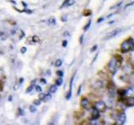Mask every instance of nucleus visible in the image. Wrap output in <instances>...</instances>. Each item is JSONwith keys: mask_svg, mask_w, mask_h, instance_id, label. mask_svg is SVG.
I'll list each match as a JSON object with an SVG mask.
<instances>
[{"mask_svg": "<svg viewBox=\"0 0 134 125\" xmlns=\"http://www.w3.org/2000/svg\"><path fill=\"white\" fill-rule=\"evenodd\" d=\"M106 107H107V105H106V103L104 102H102V101H98V102H96V104H95V108H96V109H98L99 111H104L106 109Z\"/></svg>", "mask_w": 134, "mask_h": 125, "instance_id": "4", "label": "nucleus"}, {"mask_svg": "<svg viewBox=\"0 0 134 125\" xmlns=\"http://www.w3.org/2000/svg\"><path fill=\"white\" fill-rule=\"evenodd\" d=\"M91 14V12L90 11H86L85 12V16H87V14Z\"/></svg>", "mask_w": 134, "mask_h": 125, "instance_id": "34", "label": "nucleus"}, {"mask_svg": "<svg viewBox=\"0 0 134 125\" xmlns=\"http://www.w3.org/2000/svg\"><path fill=\"white\" fill-rule=\"evenodd\" d=\"M56 74H57V75L59 77H60V78H62L63 77V72H62V71H58L57 73H56Z\"/></svg>", "mask_w": 134, "mask_h": 125, "instance_id": "25", "label": "nucleus"}, {"mask_svg": "<svg viewBox=\"0 0 134 125\" xmlns=\"http://www.w3.org/2000/svg\"><path fill=\"white\" fill-rule=\"evenodd\" d=\"M56 91H57V85L50 86V88H49V92H50L51 94H54V93H55Z\"/></svg>", "mask_w": 134, "mask_h": 125, "instance_id": "13", "label": "nucleus"}, {"mask_svg": "<svg viewBox=\"0 0 134 125\" xmlns=\"http://www.w3.org/2000/svg\"><path fill=\"white\" fill-rule=\"evenodd\" d=\"M8 99H9V101H11L12 100V97H9V98H8Z\"/></svg>", "mask_w": 134, "mask_h": 125, "instance_id": "43", "label": "nucleus"}, {"mask_svg": "<svg viewBox=\"0 0 134 125\" xmlns=\"http://www.w3.org/2000/svg\"><path fill=\"white\" fill-rule=\"evenodd\" d=\"M6 38H7V35H6V33H3V32L0 31V40H5Z\"/></svg>", "mask_w": 134, "mask_h": 125, "instance_id": "14", "label": "nucleus"}, {"mask_svg": "<svg viewBox=\"0 0 134 125\" xmlns=\"http://www.w3.org/2000/svg\"><path fill=\"white\" fill-rule=\"evenodd\" d=\"M62 83H63V79L60 78L59 79H57L56 80V85L57 86H60V85H62Z\"/></svg>", "mask_w": 134, "mask_h": 125, "instance_id": "16", "label": "nucleus"}, {"mask_svg": "<svg viewBox=\"0 0 134 125\" xmlns=\"http://www.w3.org/2000/svg\"><path fill=\"white\" fill-rule=\"evenodd\" d=\"M96 48H97V46L96 45V46H94V47H92V48H91V52H94V51H96Z\"/></svg>", "mask_w": 134, "mask_h": 125, "instance_id": "31", "label": "nucleus"}, {"mask_svg": "<svg viewBox=\"0 0 134 125\" xmlns=\"http://www.w3.org/2000/svg\"><path fill=\"white\" fill-rule=\"evenodd\" d=\"M119 33H121V29H117L113 30V31H112L111 33H107V35L106 36L105 39H111V38L116 37V36L117 35V34Z\"/></svg>", "mask_w": 134, "mask_h": 125, "instance_id": "3", "label": "nucleus"}, {"mask_svg": "<svg viewBox=\"0 0 134 125\" xmlns=\"http://www.w3.org/2000/svg\"><path fill=\"white\" fill-rule=\"evenodd\" d=\"M90 24H91V20H89V21H88V23H87V24H86V25L85 26V28H84V30H85V31H86V30L89 29Z\"/></svg>", "mask_w": 134, "mask_h": 125, "instance_id": "17", "label": "nucleus"}, {"mask_svg": "<svg viewBox=\"0 0 134 125\" xmlns=\"http://www.w3.org/2000/svg\"><path fill=\"white\" fill-rule=\"evenodd\" d=\"M40 103H41L40 100H34V105H40Z\"/></svg>", "mask_w": 134, "mask_h": 125, "instance_id": "27", "label": "nucleus"}, {"mask_svg": "<svg viewBox=\"0 0 134 125\" xmlns=\"http://www.w3.org/2000/svg\"><path fill=\"white\" fill-rule=\"evenodd\" d=\"M23 78H20L19 79V83H23Z\"/></svg>", "mask_w": 134, "mask_h": 125, "instance_id": "38", "label": "nucleus"}, {"mask_svg": "<svg viewBox=\"0 0 134 125\" xmlns=\"http://www.w3.org/2000/svg\"><path fill=\"white\" fill-rule=\"evenodd\" d=\"M93 86H94V88H102L103 83L101 81H96V83H94Z\"/></svg>", "mask_w": 134, "mask_h": 125, "instance_id": "11", "label": "nucleus"}, {"mask_svg": "<svg viewBox=\"0 0 134 125\" xmlns=\"http://www.w3.org/2000/svg\"><path fill=\"white\" fill-rule=\"evenodd\" d=\"M118 94H119L120 96H125V94H126V89H121L118 91Z\"/></svg>", "mask_w": 134, "mask_h": 125, "instance_id": "20", "label": "nucleus"}, {"mask_svg": "<svg viewBox=\"0 0 134 125\" xmlns=\"http://www.w3.org/2000/svg\"><path fill=\"white\" fill-rule=\"evenodd\" d=\"M67 19H68V18H67V16H66V15H65V16H62L61 17V20H62V22H67Z\"/></svg>", "mask_w": 134, "mask_h": 125, "instance_id": "24", "label": "nucleus"}, {"mask_svg": "<svg viewBox=\"0 0 134 125\" xmlns=\"http://www.w3.org/2000/svg\"><path fill=\"white\" fill-rule=\"evenodd\" d=\"M51 98V93L49 92L45 95V100H49Z\"/></svg>", "mask_w": 134, "mask_h": 125, "instance_id": "15", "label": "nucleus"}, {"mask_svg": "<svg viewBox=\"0 0 134 125\" xmlns=\"http://www.w3.org/2000/svg\"><path fill=\"white\" fill-rule=\"evenodd\" d=\"M41 81H42V83H46V81H45V79H44V78L41 79Z\"/></svg>", "mask_w": 134, "mask_h": 125, "instance_id": "37", "label": "nucleus"}, {"mask_svg": "<svg viewBox=\"0 0 134 125\" xmlns=\"http://www.w3.org/2000/svg\"><path fill=\"white\" fill-rule=\"evenodd\" d=\"M36 107L35 106H34V105H31V106L29 107V111L31 112V113H35L36 112Z\"/></svg>", "mask_w": 134, "mask_h": 125, "instance_id": "18", "label": "nucleus"}, {"mask_svg": "<svg viewBox=\"0 0 134 125\" xmlns=\"http://www.w3.org/2000/svg\"><path fill=\"white\" fill-rule=\"evenodd\" d=\"M120 66V61L116 59V58H112L109 62V70L112 74H115L118 70V68Z\"/></svg>", "mask_w": 134, "mask_h": 125, "instance_id": "2", "label": "nucleus"}, {"mask_svg": "<svg viewBox=\"0 0 134 125\" xmlns=\"http://www.w3.org/2000/svg\"><path fill=\"white\" fill-rule=\"evenodd\" d=\"M81 92V86H80V87H79V89H78V92H77V95H80Z\"/></svg>", "mask_w": 134, "mask_h": 125, "instance_id": "30", "label": "nucleus"}, {"mask_svg": "<svg viewBox=\"0 0 134 125\" xmlns=\"http://www.w3.org/2000/svg\"><path fill=\"white\" fill-rule=\"evenodd\" d=\"M46 23H48L49 25H55L56 23V20L55 18H50L47 19Z\"/></svg>", "mask_w": 134, "mask_h": 125, "instance_id": "10", "label": "nucleus"}, {"mask_svg": "<svg viewBox=\"0 0 134 125\" xmlns=\"http://www.w3.org/2000/svg\"><path fill=\"white\" fill-rule=\"evenodd\" d=\"M55 65L56 67H60V66L62 65V61H61L60 59H58L57 61L55 62Z\"/></svg>", "mask_w": 134, "mask_h": 125, "instance_id": "19", "label": "nucleus"}, {"mask_svg": "<svg viewBox=\"0 0 134 125\" xmlns=\"http://www.w3.org/2000/svg\"><path fill=\"white\" fill-rule=\"evenodd\" d=\"M26 51H27V48H25V47H23V48H21V53H24Z\"/></svg>", "mask_w": 134, "mask_h": 125, "instance_id": "28", "label": "nucleus"}, {"mask_svg": "<svg viewBox=\"0 0 134 125\" xmlns=\"http://www.w3.org/2000/svg\"><path fill=\"white\" fill-rule=\"evenodd\" d=\"M3 70L0 69V80H1V78L3 77Z\"/></svg>", "mask_w": 134, "mask_h": 125, "instance_id": "32", "label": "nucleus"}, {"mask_svg": "<svg viewBox=\"0 0 134 125\" xmlns=\"http://www.w3.org/2000/svg\"><path fill=\"white\" fill-rule=\"evenodd\" d=\"M10 2H11V3H14V4H16V3H15V2H14V1H10Z\"/></svg>", "mask_w": 134, "mask_h": 125, "instance_id": "41", "label": "nucleus"}, {"mask_svg": "<svg viewBox=\"0 0 134 125\" xmlns=\"http://www.w3.org/2000/svg\"><path fill=\"white\" fill-rule=\"evenodd\" d=\"M103 20H104V18H99V19H98V21H97V23H101V21H103Z\"/></svg>", "mask_w": 134, "mask_h": 125, "instance_id": "36", "label": "nucleus"}, {"mask_svg": "<svg viewBox=\"0 0 134 125\" xmlns=\"http://www.w3.org/2000/svg\"><path fill=\"white\" fill-rule=\"evenodd\" d=\"M18 87H19L18 85H15V86H14V90H17V89H18Z\"/></svg>", "mask_w": 134, "mask_h": 125, "instance_id": "39", "label": "nucleus"}, {"mask_svg": "<svg viewBox=\"0 0 134 125\" xmlns=\"http://www.w3.org/2000/svg\"><path fill=\"white\" fill-rule=\"evenodd\" d=\"M72 83H73V78H71L70 80V90H69L68 94H66V99H70V97H71V94H72Z\"/></svg>", "mask_w": 134, "mask_h": 125, "instance_id": "8", "label": "nucleus"}, {"mask_svg": "<svg viewBox=\"0 0 134 125\" xmlns=\"http://www.w3.org/2000/svg\"><path fill=\"white\" fill-rule=\"evenodd\" d=\"M126 114L125 113H121L118 115V118H116V124H125V122H126Z\"/></svg>", "mask_w": 134, "mask_h": 125, "instance_id": "5", "label": "nucleus"}, {"mask_svg": "<svg viewBox=\"0 0 134 125\" xmlns=\"http://www.w3.org/2000/svg\"><path fill=\"white\" fill-rule=\"evenodd\" d=\"M69 35V33L68 32H66V33H65V35L64 36H68Z\"/></svg>", "mask_w": 134, "mask_h": 125, "instance_id": "40", "label": "nucleus"}, {"mask_svg": "<svg viewBox=\"0 0 134 125\" xmlns=\"http://www.w3.org/2000/svg\"><path fill=\"white\" fill-rule=\"evenodd\" d=\"M134 105V98L133 97H129L127 99V106L128 107H133Z\"/></svg>", "mask_w": 134, "mask_h": 125, "instance_id": "9", "label": "nucleus"}, {"mask_svg": "<svg viewBox=\"0 0 134 125\" xmlns=\"http://www.w3.org/2000/svg\"><path fill=\"white\" fill-rule=\"evenodd\" d=\"M121 49L123 53H127L129 50H133V38H130L127 41H124L121 45Z\"/></svg>", "mask_w": 134, "mask_h": 125, "instance_id": "1", "label": "nucleus"}, {"mask_svg": "<svg viewBox=\"0 0 134 125\" xmlns=\"http://www.w3.org/2000/svg\"><path fill=\"white\" fill-rule=\"evenodd\" d=\"M83 38H84V35H81V38H80V43H81V44L83 43Z\"/></svg>", "mask_w": 134, "mask_h": 125, "instance_id": "33", "label": "nucleus"}, {"mask_svg": "<svg viewBox=\"0 0 134 125\" xmlns=\"http://www.w3.org/2000/svg\"><path fill=\"white\" fill-rule=\"evenodd\" d=\"M35 88H36V91L37 92H42V88H41L40 86H36Z\"/></svg>", "mask_w": 134, "mask_h": 125, "instance_id": "26", "label": "nucleus"}, {"mask_svg": "<svg viewBox=\"0 0 134 125\" xmlns=\"http://www.w3.org/2000/svg\"><path fill=\"white\" fill-rule=\"evenodd\" d=\"M33 41H34V42H35V43H39V42H40V38H39L38 36L34 35L33 37Z\"/></svg>", "mask_w": 134, "mask_h": 125, "instance_id": "21", "label": "nucleus"}, {"mask_svg": "<svg viewBox=\"0 0 134 125\" xmlns=\"http://www.w3.org/2000/svg\"><path fill=\"white\" fill-rule=\"evenodd\" d=\"M66 45H67V41H66V40L63 41V47H66Z\"/></svg>", "mask_w": 134, "mask_h": 125, "instance_id": "35", "label": "nucleus"}, {"mask_svg": "<svg viewBox=\"0 0 134 125\" xmlns=\"http://www.w3.org/2000/svg\"><path fill=\"white\" fill-rule=\"evenodd\" d=\"M33 88H34V86L33 85H31V86H29V88H28V89L26 90V93H30L33 90Z\"/></svg>", "mask_w": 134, "mask_h": 125, "instance_id": "22", "label": "nucleus"}, {"mask_svg": "<svg viewBox=\"0 0 134 125\" xmlns=\"http://www.w3.org/2000/svg\"><path fill=\"white\" fill-rule=\"evenodd\" d=\"M19 114H20L21 116H23V114H24V113H23V109H20V108H19Z\"/></svg>", "mask_w": 134, "mask_h": 125, "instance_id": "29", "label": "nucleus"}, {"mask_svg": "<svg viewBox=\"0 0 134 125\" xmlns=\"http://www.w3.org/2000/svg\"><path fill=\"white\" fill-rule=\"evenodd\" d=\"M124 71L127 73V74H131V73L133 72V68H132V67L130 65H127L124 68Z\"/></svg>", "mask_w": 134, "mask_h": 125, "instance_id": "12", "label": "nucleus"}, {"mask_svg": "<svg viewBox=\"0 0 134 125\" xmlns=\"http://www.w3.org/2000/svg\"><path fill=\"white\" fill-rule=\"evenodd\" d=\"M114 23V21H111V22H110L109 23H110V24H112V23Z\"/></svg>", "mask_w": 134, "mask_h": 125, "instance_id": "42", "label": "nucleus"}, {"mask_svg": "<svg viewBox=\"0 0 134 125\" xmlns=\"http://www.w3.org/2000/svg\"><path fill=\"white\" fill-rule=\"evenodd\" d=\"M81 107L84 108L85 109H89V102H88L87 98H83L81 102Z\"/></svg>", "mask_w": 134, "mask_h": 125, "instance_id": "7", "label": "nucleus"}, {"mask_svg": "<svg viewBox=\"0 0 134 125\" xmlns=\"http://www.w3.org/2000/svg\"><path fill=\"white\" fill-rule=\"evenodd\" d=\"M99 117H100V111L95 108V109H93V111H92V119L96 120Z\"/></svg>", "mask_w": 134, "mask_h": 125, "instance_id": "6", "label": "nucleus"}, {"mask_svg": "<svg viewBox=\"0 0 134 125\" xmlns=\"http://www.w3.org/2000/svg\"><path fill=\"white\" fill-rule=\"evenodd\" d=\"M45 94H40V96H39V98H40V100H44L45 99Z\"/></svg>", "mask_w": 134, "mask_h": 125, "instance_id": "23", "label": "nucleus"}]
</instances>
